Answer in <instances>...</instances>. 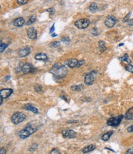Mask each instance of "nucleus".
I'll return each mask as SVG.
<instances>
[{"mask_svg":"<svg viewBox=\"0 0 133 154\" xmlns=\"http://www.w3.org/2000/svg\"><path fill=\"white\" fill-rule=\"evenodd\" d=\"M37 131V128L35 127H33L31 125H29V126L26 127L25 128L20 130V132L18 133V136L20 137L21 139H26L28 137H29L31 135L33 134L34 132Z\"/></svg>","mask_w":133,"mask_h":154,"instance_id":"f03ea898","label":"nucleus"},{"mask_svg":"<svg viewBox=\"0 0 133 154\" xmlns=\"http://www.w3.org/2000/svg\"><path fill=\"white\" fill-rule=\"evenodd\" d=\"M98 71L97 70H93L85 75L84 78V83L86 85H91L96 78V75Z\"/></svg>","mask_w":133,"mask_h":154,"instance_id":"7ed1b4c3","label":"nucleus"},{"mask_svg":"<svg viewBox=\"0 0 133 154\" xmlns=\"http://www.w3.org/2000/svg\"><path fill=\"white\" fill-rule=\"evenodd\" d=\"M131 14H132V12H129L128 14L125 17H124L123 20V22L125 23V22H127L128 21H129V19H130V17H131Z\"/></svg>","mask_w":133,"mask_h":154,"instance_id":"c756f323","label":"nucleus"},{"mask_svg":"<svg viewBox=\"0 0 133 154\" xmlns=\"http://www.w3.org/2000/svg\"><path fill=\"white\" fill-rule=\"evenodd\" d=\"M50 154H61V152L58 149L54 148L52 150Z\"/></svg>","mask_w":133,"mask_h":154,"instance_id":"72a5a7b5","label":"nucleus"},{"mask_svg":"<svg viewBox=\"0 0 133 154\" xmlns=\"http://www.w3.org/2000/svg\"><path fill=\"white\" fill-rule=\"evenodd\" d=\"M60 45H61L60 42H59V41H55V42L50 43V47H53V48H56V47H60Z\"/></svg>","mask_w":133,"mask_h":154,"instance_id":"a878e982","label":"nucleus"},{"mask_svg":"<svg viewBox=\"0 0 133 154\" xmlns=\"http://www.w3.org/2000/svg\"><path fill=\"white\" fill-rule=\"evenodd\" d=\"M128 25L129 26H133V19H131V20H129V21H128L126 22Z\"/></svg>","mask_w":133,"mask_h":154,"instance_id":"a19ab883","label":"nucleus"},{"mask_svg":"<svg viewBox=\"0 0 133 154\" xmlns=\"http://www.w3.org/2000/svg\"><path fill=\"white\" fill-rule=\"evenodd\" d=\"M31 53L30 47L29 46H26L24 48L20 50L18 52V56L20 58H24L29 55Z\"/></svg>","mask_w":133,"mask_h":154,"instance_id":"9b49d317","label":"nucleus"},{"mask_svg":"<svg viewBox=\"0 0 133 154\" xmlns=\"http://www.w3.org/2000/svg\"><path fill=\"white\" fill-rule=\"evenodd\" d=\"M10 78H11V76H10V75H9V76H6V77H5L4 80L6 81H8Z\"/></svg>","mask_w":133,"mask_h":154,"instance_id":"79ce46f5","label":"nucleus"},{"mask_svg":"<svg viewBox=\"0 0 133 154\" xmlns=\"http://www.w3.org/2000/svg\"><path fill=\"white\" fill-rule=\"evenodd\" d=\"M0 154H6V151L4 148L1 147V148L0 149Z\"/></svg>","mask_w":133,"mask_h":154,"instance_id":"ea45409f","label":"nucleus"},{"mask_svg":"<svg viewBox=\"0 0 133 154\" xmlns=\"http://www.w3.org/2000/svg\"><path fill=\"white\" fill-rule=\"evenodd\" d=\"M113 131H109V132L104 133V134L101 137L102 140L104 141H106L109 140L111 136L113 135Z\"/></svg>","mask_w":133,"mask_h":154,"instance_id":"6ab92c4d","label":"nucleus"},{"mask_svg":"<svg viewBox=\"0 0 133 154\" xmlns=\"http://www.w3.org/2000/svg\"><path fill=\"white\" fill-rule=\"evenodd\" d=\"M77 135V133L73 130H65L62 132V135L64 138H74Z\"/></svg>","mask_w":133,"mask_h":154,"instance_id":"6e6552de","label":"nucleus"},{"mask_svg":"<svg viewBox=\"0 0 133 154\" xmlns=\"http://www.w3.org/2000/svg\"><path fill=\"white\" fill-rule=\"evenodd\" d=\"M13 92H14V91H13L12 89L5 88V89H2L0 91V94H1V97L3 98H7V97H9L12 94Z\"/></svg>","mask_w":133,"mask_h":154,"instance_id":"f8f14e48","label":"nucleus"},{"mask_svg":"<svg viewBox=\"0 0 133 154\" xmlns=\"http://www.w3.org/2000/svg\"><path fill=\"white\" fill-rule=\"evenodd\" d=\"M83 88H84V87H83V84H79V85H73L71 87V89L72 91H78V92H79V91H82V90L83 89Z\"/></svg>","mask_w":133,"mask_h":154,"instance_id":"4be33fe9","label":"nucleus"},{"mask_svg":"<svg viewBox=\"0 0 133 154\" xmlns=\"http://www.w3.org/2000/svg\"><path fill=\"white\" fill-rule=\"evenodd\" d=\"M68 123H70V122H71V123L77 122V120H71V121H68Z\"/></svg>","mask_w":133,"mask_h":154,"instance_id":"a18cd8bd","label":"nucleus"},{"mask_svg":"<svg viewBox=\"0 0 133 154\" xmlns=\"http://www.w3.org/2000/svg\"><path fill=\"white\" fill-rule=\"evenodd\" d=\"M85 62V61L84 59H82V60H80V61H79L78 63H77V67H80L82 66L83 64H84Z\"/></svg>","mask_w":133,"mask_h":154,"instance_id":"c9c22d12","label":"nucleus"},{"mask_svg":"<svg viewBox=\"0 0 133 154\" xmlns=\"http://www.w3.org/2000/svg\"><path fill=\"white\" fill-rule=\"evenodd\" d=\"M46 11L50 14V15H53V14H55V9H54V7H50V8H49V9H46Z\"/></svg>","mask_w":133,"mask_h":154,"instance_id":"2f4dec72","label":"nucleus"},{"mask_svg":"<svg viewBox=\"0 0 133 154\" xmlns=\"http://www.w3.org/2000/svg\"><path fill=\"white\" fill-rule=\"evenodd\" d=\"M35 67L34 65L31 63H26L23 65L22 67V72L24 74H28L29 73H32L35 70Z\"/></svg>","mask_w":133,"mask_h":154,"instance_id":"0eeeda50","label":"nucleus"},{"mask_svg":"<svg viewBox=\"0 0 133 154\" xmlns=\"http://www.w3.org/2000/svg\"><path fill=\"white\" fill-rule=\"evenodd\" d=\"M123 45H124V43H120L119 45H118V46H119V47H121V46H123Z\"/></svg>","mask_w":133,"mask_h":154,"instance_id":"de8ad7c7","label":"nucleus"},{"mask_svg":"<svg viewBox=\"0 0 133 154\" xmlns=\"http://www.w3.org/2000/svg\"><path fill=\"white\" fill-rule=\"evenodd\" d=\"M125 118L127 120H133V107L129 109L126 112L125 115Z\"/></svg>","mask_w":133,"mask_h":154,"instance_id":"f3484780","label":"nucleus"},{"mask_svg":"<svg viewBox=\"0 0 133 154\" xmlns=\"http://www.w3.org/2000/svg\"><path fill=\"white\" fill-rule=\"evenodd\" d=\"M117 20L114 16H110L108 18H107L106 20L104 21V24L107 28H111L114 26L115 23H117Z\"/></svg>","mask_w":133,"mask_h":154,"instance_id":"1a4fd4ad","label":"nucleus"},{"mask_svg":"<svg viewBox=\"0 0 133 154\" xmlns=\"http://www.w3.org/2000/svg\"><path fill=\"white\" fill-rule=\"evenodd\" d=\"M91 33L93 34V35L96 36H98V34H99V33H98V29L96 28V27H94V28L91 29Z\"/></svg>","mask_w":133,"mask_h":154,"instance_id":"c85d7f7f","label":"nucleus"},{"mask_svg":"<svg viewBox=\"0 0 133 154\" xmlns=\"http://www.w3.org/2000/svg\"><path fill=\"white\" fill-rule=\"evenodd\" d=\"M58 36V34H55V33H53V34H52V38H55V37H56Z\"/></svg>","mask_w":133,"mask_h":154,"instance_id":"c03bdc74","label":"nucleus"},{"mask_svg":"<svg viewBox=\"0 0 133 154\" xmlns=\"http://www.w3.org/2000/svg\"><path fill=\"white\" fill-rule=\"evenodd\" d=\"M34 59L36 60H39V61H46V60L48 59L47 55H46L45 53H38L37 55H35L34 56Z\"/></svg>","mask_w":133,"mask_h":154,"instance_id":"4468645a","label":"nucleus"},{"mask_svg":"<svg viewBox=\"0 0 133 154\" xmlns=\"http://www.w3.org/2000/svg\"><path fill=\"white\" fill-rule=\"evenodd\" d=\"M98 5H97L96 2H91V4H90V6L88 7L89 11L92 13L96 12L97 11V10H98Z\"/></svg>","mask_w":133,"mask_h":154,"instance_id":"aec40b11","label":"nucleus"},{"mask_svg":"<svg viewBox=\"0 0 133 154\" xmlns=\"http://www.w3.org/2000/svg\"><path fill=\"white\" fill-rule=\"evenodd\" d=\"M17 2L20 5H24L25 4L28 3V0H23V1L22 0H17Z\"/></svg>","mask_w":133,"mask_h":154,"instance_id":"f704fd0d","label":"nucleus"},{"mask_svg":"<svg viewBox=\"0 0 133 154\" xmlns=\"http://www.w3.org/2000/svg\"><path fill=\"white\" fill-rule=\"evenodd\" d=\"M50 72L53 75L54 79L56 81L63 80L68 74V69L64 65L61 63H56L50 70Z\"/></svg>","mask_w":133,"mask_h":154,"instance_id":"f257e3e1","label":"nucleus"},{"mask_svg":"<svg viewBox=\"0 0 133 154\" xmlns=\"http://www.w3.org/2000/svg\"><path fill=\"white\" fill-rule=\"evenodd\" d=\"M132 58H133V53L132 54Z\"/></svg>","mask_w":133,"mask_h":154,"instance_id":"09e8293b","label":"nucleus"},{"mask_svg":"<svg viewBox=\"0 0 133 154\" xmlns=\"http://www.w3.org/2000/svg\"><path fill=\"white\" fill-rule=\"evenodd\" d=\"M3 99H4V98H2V97H1V102H0V105H2V101H3Z\"/></svg>","mask_w":133,"mask_h":154,"instance_id":"49530a36","label":"nucleus"},{"mask_svg":"<svg viewBox=\"0 0 133 154\" xmlns=\"http://www.w3.org/2000/svg\"><path fill=\"white\" fill-rule=\"evenodd\" d=\"M61 98H62V99H63V100H64L66 101V102H67V98H66L65 97H64V96H61Z\"/></svg>","mask_w":133,"mask_h":154,"instance_id":"37998d69","label":"nucleus"},{"mask_svg":"<svg viewBox=\"0 0 133 154\" xmlns=\"http://www.w3.org/2000/svg\"><path fill=\"white\" fill-rule=\"evenodd\" d=\"M27 36L28 38L31 40H34L37 38V32L34 27H30L27 29Z\"/></svg>","mask_w":133,"mask_h":154,"instance_id":"9d476101","label":"nucleus"},{"mask_svg":"<svg viewBox=\"0 0 133 154\" xmlns=\"http://www.w3.org/2000/svg\"><path fill=\"white\" fill-rule=\"evenodd\" d=\"M70 40H71L70 38H69L68 36H64L61 38L62 42H63V43H69V42H70Z\"/></svg>","mask_w":133,"mask_h":154,"instance_id":"7c9ffc66","label":"nucleus"},{"mask_svg":"<svg viewBox=\"0 0 133 154\" xmlns=\"http://www.w3.org/2000/svg\"><path fill=\"white\" fill-rule=\"evenodd\" d=\"M26 119V116L21 112H17L14 113L11 117V121L15 125L20 124L24 121Z\"/></svg>","mask_w":133,"mask_h":154,"instance_id":"20e7f679","label":"nucleus"},{"mask_svg":"<svg viewBox=\"0 0 133 154\" xmlns=\"http://www.w3.org/2000/svg\"><path fill=\"white\" fill-rule=\"evenodd\" d=\"M118 59L120 60V61H125V62H128V63H129V64H130L131 62V60H130V58H129V56H128V54H125L123 56H121V57L120 58H119Z\"/></svg>","mask_w":133,"mask_h":154,"instance_id":"5701e85b","label":"nucleus"},{"mask_svg":"<svg viewBox=\"0 0 133 154\" xmlns=\"http://www.w3.org/2000/svg\"><path fill=\"white\" fill-rule=\"evenodd\" d=\"M124 117L123 115H118V116L113 117L110 118L107 120V124L111 127H117L120 125L122 120L123 118Z\"/></svg>","mask_w":133,"mask_h":154,"instance_id":"39448f33","label":"nucleus"},{"mask_svg":"<svg viewBox=\"0 0 133 154\" xmlns=\"http://www.w3.org/2000/svg\"><path fill=\"white\" fill-rule=\"evenodd\" d=\"M90 20L87 19H82L77 20L74 23V25L77 27L78 29H83L87 28L90 25Z\"/></svg>","mask_w":133,"mask_h":154,"instance_id":"423d86ee","label":"nucleus"},{"mask_svg":"<svg viewBox=\"0 0 133 154\" xmlns=\"http://www.w3.org/2000/svg\"><path fill=\"white\" fill-rule=\"evenodd\" d=\"M36 20V15H32V16L30 17V18H29V20H28V21H27V23H26L25 25H27V26L31 25V24H33V23L35 22Z\"/></svg>","mask_w":133,"mask_h":154,"instance_id":"b1692460","label":"nucleus"},{"mask_svg":"<svg viewBox=\"0 0 133 154\" xmlns=\"http://www.w3.org/2000/svg\"><path fill=\"white\" fill-rule=\"evenodd\" d=\"M125 154H133V147L129 149L125 152Z\"/></svg>","mask_w":133,"mask_h":154,"instance_id":"e433bc0d","label":"nucleus"},{"mask_svg":"<svg viewBox=\"0 0 133 154\" xmlns=\"http://www.w3.org/2000/svg\"><path fill=\"white\" fill-rule=\"evenodd\" d=\"M95 148H96L95 145L90 144V145H89V146H86V147H85L84 148L82 149V151L83 154L88 153V152H91V151H93V150H95Z\"/></svg>","mask_w":133,"mask_h":154,"instance_id":"2eb2a0df","label":"nucleus"},{"mask_svg":"<svg viewBox=\"0 0 133 154\" xmlns=\"http://www.w3.org/2000/svg\"><path fill=\"white\" fill-rule=\"evenodd\" d=\"M125 69H126V70H127V71L130 72H131V73H133V65L128 64V65H126Z\"/></svg>","mask_w":133,"mask_h":154,"instance_id":"473e14b6","label":"nucleus"},{"mask_svg":"<svg viewBox=\"0 0 133 154\" xmlns=\"http://www.w3.org/2000/svg\"><path fill=\"white\" fill-rule=\"evenodd\" d=\"M98 44H99V48L101 52L103 53L106 50L107 48L106 47V42L104 41L99 40V42H98Z\"/></svg>","mask_w":133,"mask_h":154,"instance_id":"412c9836","label":"nucleus"},{"mask_svg":"<svg viewBox=\"0 0 133 154\" xmlns=\"http://www.w3.org/2000/svg\"><path fill=\"white\" fill-rule=\"evenodd\" d=\"M37 147H38V144H37L36 143L33 144L31 146L29 147V148L28 149V151H29V152H34V151H36L37 149Z\"/></svg>","mask_w":133,"mask_h":154,"instance_id":"393cba45","label":"nucleus"},{"mask_svg":"<svg viewBox=\"0 0 133 154\" xmlns=\"http://www.w3.org/2000/svg\"><path fill=\"white\" fill-rule=\"evenodd\" d=\"M127 131L129 133H133V125L127 128Z\"/></svg>","mask_w":133,"mask_h":154,"instance_id":"58836bf2","label":"nucleus"},{"mask_svg":"<svg viewBox=\"0 0 133 154\" xmlns=\"http://www.w3.org/2000/svg\"><path fill=\"white\" fill-rule=\"evenodd\" d=\"M8 47V44H6V43H2V42H1V46H0V51H1V53H2L5 50L7 47Z\"/></svg>","mask_w":133,"mask_h":154,"instance_id":"bb28decb","label":"nucleus"},{"mask_svg":"<svg viewBox=\"0 0 133 154\" xmlns=\"http://www.w3.org/2000/svg\"><path fill=\"white\" fill-rule=\"evenodd\" d=\"M34 89L36 92H42V91H43V88H42V86H41V84H36V85L34 86Z\"/></svg>","mask_w":133,"mask_h":154,"instance_id":"cd10ccee","label":"nucleus"},{"mask_svg":"<svg viewBox=\"0 0 133 154\" xmlns=\"http://www.w3.org/2000/svg\"><path fill=\"white\" fill-rule=\"evenodd\" d=\"M25 21L24 18L19 17L15 19L13 21V24L17 27H22L25 24Z\"/></svg>","mask_w":133,"mask_h":154,"instance_id":"ddd939ff","label":"nucleus"},{"mask_svg":"<svg viewBox=\"0 0 133 154\" xmlns=\"http://www.w3.org/2000/svg\"><path fill=\"white\" fill-rule=\"evenodd\" d=\"M23 108L26 110H28V111H31V112L34 113H35V114H37L39 113L38 110H37L36 108L34 107V106H31V105H25L24 107H23Z\"/></svg>","mask_w":133,"mask_h":154,"instance_id":"dca6fc26","label":"nucleus"},{"mask_svg":"<svg viewBox=\"0 0 133 154\" xmlns=\"http://www.w3.org/2000/svg\"><path fill=\"white\" fill-rule=\"evenodd\" d=\"M78 60L76 58L72 59L69 60L68 62V66L70 68H74L77 67V63H78Z\"/></svg>","mask_w":133,"mask_h":154,"instance_id":"a211bd4d","label":"nucleus"},{"mask_svg":"<svg viewBox=\"0 0 133 154\" xmlns=\"http://www.w3.org/2000/svg\"><path fill=\"white\" fill-rule=\"evenodd\" d=\"M54 31H55V23H53V25L52 26L51 28L50 29V30H49V33H50V34H52V33L53 34Z\"/></svg>","mask_w":133,"mask_h":154,"instance_id":"4c0bfd02","label":"nucleus"}]
</instances>
